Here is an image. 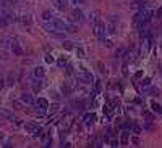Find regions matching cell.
<instances>
[{
	"label": "cell",
	"mask_w": 162,
	"mask_h": 148,
	"mask_svg": "<svg viewBox=\"0 0 162 148\" xmlns=\"http://www.w3.org/2000/svg\"><path fill=\"white\" fill-rule=\"evenodd\" d=\"M50 26H52V29H58V31L75 32V28H73V26H70V24H67V23H65V21L58 19V18H52V19H50Z\"/></svg>",
	"instance_id": "6da1fadb"
},
{
	"label": "cell",
	"mask_w": 162,
	"mask_h": 148,
	"mask_svg": "<svg viewBox=\"0 0 162 148\" xmlns=\"http://www.w3.org/2000/svg\"><path fill=\"white\" fill-rule=\"evenodd\" d=\"M94 34L101 42L106 40V28H104V24L97 19H96V24H94Z\"/></svg>",
	"instance_id": "7a4b0ae2"
},
{
	"label": "cell",
	"mask_w": 162,
	"mask_h": 148,
	"mask_svg": "<svg viewBox=\"0 0 162 148\" xmlns=\"http://www.w3.org/2000/svg\"><path fill=\"white\" fill-rule=\"evenodd\" d=\"M8 45H10L11 52H13L15 55H18V56H21V55H23V50H21V47H20V42H18L15 37L8 39Z\"/></svg>",
	"instance_id": "3957f363"
},
{
	"label": "cell",
	"mask_w": 162,
	"mask_h": 148,
	"mask_svg": "<svg viewBox=\"0 0 162 148\" xmlns=\"http://www.w3.org/2000/svg\"><path fill=\"white\" fill-rule=\"evenodd\" d=\"M78 81H83V82L89 84V82H92V74L88 72L86 69H81L80 74H78Z\"/></svg>",
	"instance_id": "277c9868"
},
{
	"label": "cell",
	"mask_w": 162,
	"mask_h": 148,
	"mask_svg": "<svg viewBox=\"0 0 162 148\" xmlns=\"http://www.w3.org/2000/svg\"><path fill=\"white\" fill-rule=\"evenodd\" d=\"M25 131L29 132V134H39V132H41V127H39L37 124H34V122H26Z\"/></svg>",
	"instance_id": "5b68a950"
},
{
	"label": "cell",
	"mask_w": 162,
	"mask_h": 148,
	"mask_svg": "<svg viewBox=\"0 0 162 148\" xmlns=\"http://www.w3.org/2000/svg\"><path fill=\"white\" fill-rule=\"evenodd\" d=\"M71 21H78V23H81L83 21V11L81 10H73L71 11Z\"/></svg>",
	"instance_id": "8992f818"
},
{
	"label": "cell",
	"mask_w": 162,
	"mask_h": 148,
	"mask_svg": "<svg viewBox=\"0 0 162 148\" xmlns=\"http://www.w3.org/2000/svg\"><path fill=\"white\" fill-rule=\"evenodd\" d=\"M36 105H37L39 110H44V111L49 108V101H47L46 98H37V100H36Z\"/></svg>",
	"instance_id": "52a82bcc"
},
{
	"label": "cell",
	"mask_w": 162,
	"mask_h": 148,
	"mask_svg": "<svg viewBox=\"0 0 162 148\" xmlns=\"http://www.w3.org/2000/svg\"><path fill=\"white\" fill-rule=\"evenodd\" d=\"M94 119H96V116L92 113H86L85 116H83V122H85L86 126H91L92 122H94Z\"/></svg>",
	"instance_id": "ba28073f"
},
{
	"label": "cell",
	"mask_w": 162,
	"mask_h": 148,
	"mask_svg": "<svg viewBox=\"0 0 162 148\" xmlns=\"http://www.w3.org/2000/svg\"><path fill=\"white\" fill-rule=\"evenodd\" d=\"M67 3H68V0H55V5L60 11H63L67 8Z\"/></svg>",
	"instance_id": "9c48e42d"
},
{
	"label": "cell",
	"mask_w": 162,
	"mask_h": 148,
	"mask_svg": "<svg viewBox=\"0 0 162 148\" xmlns=\"http://www.w3.org/2000/svg\"><path fill=\"white\" fill-rule=\"evenodd\" d=\"M21 101H25V103H28V105L34 103V100H32V97L29 95V93H23V95H21Z\"/></svg>",
	"instance_id": "30bf717a"
},
{
	"label": "cell",
	"mask_w": 162,
	"mask_h": 148,
	"mask_svg": "<svg viewBox=\"0 0 162 148\" xmlns=\"http://www.w3.org/2000/svg\"><path fill=\"white\" fill-rule=\"evenodd\" d=\"M21 23L25 24V26H31V24H32L31 16H29V15H23V16H21Z\"/></svg>",
	"instance_id": "8fae6325"
},
{
	"label": "cell",
	"mask_w": 162,
	"mask_h": 148,
	"mask_svg": "<svg viewBox=\"0 0 162 148\" xmlns=\"http://www.w3.org/2000/svg\"><path fill=\"white\" fill-rule=\"evenodd\" d=\"M44 74H46V71H44V68H41V66H37V68L34 69V76L39 77V79H41V77H44Z\"/></svg>",
	"instance_id": "7c38bea8"
},
{
	"label": "cell",
	"mask_w": 162,
	"mask_h": 148,
	"mask_svg": "<svg viewBox=\"0 0 162 148\" xmlns=\"http://www.w3.org/2000/svg\"><path fill=\"white\" fill-rule=\"evenodd\" d=\"M62 92H63L65 97H68L70 95V85H68V84H63V85H62Z\"/></svg>",
	"instance_id": "4fadbf2b"
},
{
	"label": "cell",
	"mask_w": 162,
	"mask_h": 148,
	"mask_svg": "<svg viewBox=\"0 0 162 148\" xmlns=\"http://www.w3.org/2000/svg\"><path fill=\"white\" fill-rule=\"evenodd\" d=\"M128 143V132L123 131L122 132V145H127Z\"/></svg>",
	"instance_id": "5bb4252c"
},
{
	"label": "cell",
	"mask_w": 162,
	"mask_h": 148,
	"mask_svg": "<svg viewBox=\"0 0 162 148\" xmlns=\"http://www.w3.org/2000/svg\"><path fill=\"white\" fill-rule=\"evenodd\" d=\"M42 19H46V21L52 19V13H50V11H46V13L42 15Z\"/></svg>",
	"instance_id": "9a60e30c"
},
{
	"label": "cell",
	"mask_w": 162,
	"mask_h": 148,
	"mask_svg": "<svg viewBox=\"0 0 162 148\" xmlns=\"http://www.w3.org/2000/svg\"><path fill=\"white\" fill-rule=\"evenodd\" d=\"M71 3H75V5H85V3H88V0H71Z\"/></svg>",
	"instance_id": "2e32d148"
},
{
	"label": "cell",
	"mask_w": 162,
	"mask_h": 148,
	"mask_svg": "<svg viewBox=\"0 0 162 148\" xmlns=\"http://www.w3.org/2000/svg\"><path fill=\"white\" fill-rule=\"evenodd\" d=\"M149 84H151V81H149V79H143V81H141V87H148Z\"/></svg>",
	"instance_id": "e0dca14e"
},
{
	"label": "cell",
	"mask_w": 162,
	"mask_h": 148,
	"mask_svg": "<svg viewBox=\"0 0 162 148\" xmlns=\"http://www.w3.org/2000/svg\"><path fill=\"white\" fill-rule=\"evenodd\" d=\"M152 110L157 111V113H162V108L159 106V105H156V103H152Z\"/></svg>",
	"instance_id": "ac0fdd59"
},
{
	"label": "cell",
	"mask_w": 162,
	"mask_h": 148,
	"mask_svg": "<svg viewBox=\"0 0 162 148\" xmlns=\"http://www.w3.org/2000/svg\"><path fill=\"white\" fill-rule=\"evenodd\" d=\"M156 18H157V19H162V8H159V10L156 11Z\"/></svg>",
	"instance_id": "d6986e66"
},
{
	"label": "cell",
	"mask_w": 162,
	"mask_h": 148,
	"mask_svg": "<svg viewBox=\"0 0 162 148\" xmlns=\"http://www.w3.org/2000/svg\"><path fill=\"white\" fill-rule=\"evenodd\" d=\"M32 89H34V90H39V89H41V82H37V81H36V82L32 84Z\"/></svg>",
	"instance_id": "ffe728a7"
},
{
	"label": "cell",
	"mask_w": 162,
	"mask_h": 148,
	"mask_svg": "<svg viewBox=\"0 0 162 148\" xmlns=\"http://www.w3.org/2000/svg\"><path fill=\"white\" fill-rule=\"evenodd\" d=\"M63 47L67 48V50H71V48H73V45H71L70 42H63Z\"/></svg>",
	"instance_id": "44dd1931"
},
{
	"label": "cell",
	"mask_w": 162,
	"mask_h": 148,
	"mask_svg": "<svg viewBox=\"0 0 162 148\" xmlns=\"http://www.w3.org/2000/svg\"><path fill=\"white\" fill-rule=\"evenodd\" d=\"M13 108H16V110H21V103H20V101H13Z\"/></svg>",
	"instance_id": "7402d4cb"
},
{
	"label": "cell",
	"mask_w": 162,
	"mask_h": 148,
	"mask_svg": "<svg viewBox=\"0 0 162 148\" xmlns=\"http://www.w3.org/2000/svg\"><path fill=\"white\" fill-rule=\"evenodd\" d=\"M78 56H80V58H85V52H83V48H78Z\"/></svg>",
	"instance_id": "603a6c76"
},
{
	"label": "cell",
	"mask_w": 162,
	"mask_h": 148,
	"mask_svg": "<svg viewBox=\"0 0 162 148\" xmlns=\"http://www.w3.org/2000/svg\"><path fill=\"white\" fill-rule=\"evenodd\" d=\"M92 147H102V145H101V140H99V138H96L94 143H92Z\"/></svg>",
	"instance_id": "cb8c5ba5"
},
{
	"label": "cell",
	"mask_w": 162,
	"mask_h": 148,
	"mask_svg": "<svg viewBox=\"0 0 162 148\" xmlns=\"http://www.w3.org/2000/svg\"><path fill=\"white\" fill-rule=\"evenodd\" d=\"M67 72H68V74H73V68H71L70 65H68V68H67Z\"/></svg>",
	"instance_id": "d4e9b609"
},
{
	"label": "cell",
	"mask_w": 162,
	"mask_h": 148,
	"mask_svg": "<svg viewBox=\"0 0 162 148\" xmlns=\"http://www.w3.org/2000/svg\"><path fill=\"white\" fill-rule=\"evenodd\" d=\"M57 110H58V105H52V110H50V111H52V113H55Z\"/></svg>",
	"instance_id": "484cf974"
},
{
	"label": "cell",
	"mask_w": 162,
	"mask_h": 148,
	"mask_svg": "<svg viewBox=\"0 0 162 148\" xmlns=\"http://www.w3.org/2000/svg\"><path fill=\"white\" fill-rule=\"evenodd\" d=\"M117 145H118V142H117V140H110V147H117Z\"/></svg>",
	"instance_id": "4316f807"
}]
</instances>
